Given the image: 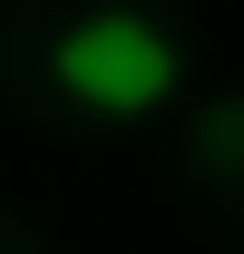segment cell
<instances>
[{"instance_id": "1", "label": "cell", "mask_w": 244, "mask_h": 254, "mask_svg": "<svg viewBox=\"0 0 244 254\" xmlns=\"http://www.w3.org/2000/svg\"><path fill=\"white\" fill-rule=\"evenodd\" d=\"M185 78V49L147 10H88L49 39V88L88 118H156Z\"/></svg>"}]
</instances>
